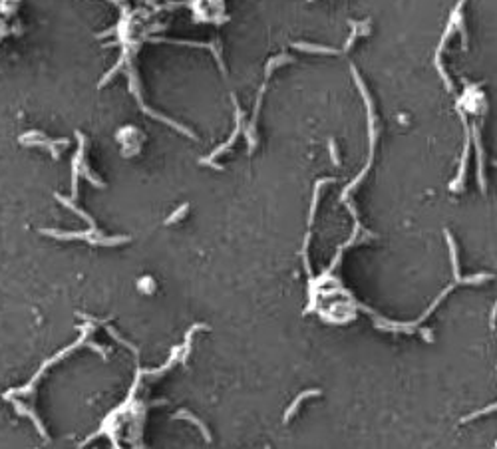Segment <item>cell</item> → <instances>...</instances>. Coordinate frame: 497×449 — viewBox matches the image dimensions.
Wrapping results in <instances>:
<instances>
[{
	"mask_svg": "<svg viewBox=\"0 0 497 449\" xmlns=\"http://www.w3.org/2000/svg\"><path fill=\"white\" fill-rule=\"evenodd\" d=\"M493 449H497V441H495V445H493Z\"/></svg>",
	"mask_w": 497,
	"mask_h": 449,
	"instance_id": "17",
	"label": "cell"
},
{
	"mask_svg": "<svg viewBox=\"0 0 497 449\" xmlns=\"http://www.w3.org/2000/svg\"><path fill=\"white\" fill-rule=\"evenodd\" d=\"M241 118H243V111H241V109L237 107V128L233 129L231 137H229V139H227V141H225L223 145H219V147H217V149H215V151H213V153H211L209 157L201 159V163H207V165H211V167H215V169H223L221 165H217V163H215V159H217V157H219V155H221L223 151H227V149L231 147L233 143H235V139L239 137V133H241Z\"/></svg>",
	"mask_w": 497,
	"mask_h": 449,
	"instance_id": "3",
	"label": "cell"
},
{
	"mask_svg": "<svg viewBox=\"0 0 497 449\" xmlns=\"http://www.w3.org/2000/svg\"><path fill=\"white\" fill-rule=\"evenodd\" d=\"M328 149H330V159H332V163L338 167L340 165V157H338V149H336V143H334V139H330L328 141Z\"/></svg>",
	"mask_w": 497,
	"mask_h": 449,
	"instance_id": "15",
	"label": "cell"
},
{
	"mask_svg": "<svg viewBox=\"0 0 497 449\" xmlns=\"http://www.w3.org/2000/svg\"><path fill=\"white\" fill-rule=\"evenodd\" d=\"M265 449H270V447H268V445H266V447H265Z\"/></svg>",
	"mask_w": 497,
	"mask_h": 449,
	"instance_id": "19",
	"label": "cell"
},
{
	"mask_svg": "<svg viewBox=\"0 0 497 449\" xmlns=\"http://www.w3.org/2000/svg\"><path fill=\"white\" fill-rule=\"evenodd\" d=\"M471 139L475 143V149H477V183H479V189L481 193L487 191V183H485V165H483V147H481V137H479V128L477 124L471 129Z\"/></svg>",
	"mask_w": 497,
	"mask_h": 449,
	"instance_id": "4",
	"label": "cell"
},
{
	"mask_svg": "<svg viewBox=\"0 0 497 449\" xmlns=\"http://www.w3.org/2000/svg\"><path fill=\"white\" fill-rule=\"evenodd\" d=\"M495 322H497V302L493 304V308H491V314H489V326H491V330L495 328Z\"/></svg>",
	"mask_w": 497,
	"mask_h": 449,
	"instance_id": "16",
	"label": "cell"
},
{
	"mask_svg": "<svg viewBox=\"0 0 497 449\" xmlns=\"http://www.w3.org/2000/svg\"><path fill=\"white\" fill-rule=\"evenodd\" d=\"M334 179L332 177H326V179H320L316 185H314V193H312V203H310V213H308V227H312L314 223V215H316V207H318V193L322 189V185L326 183H332Z\"/></svg>",
	"mask_w": 497,
	"mask_h": 449,
	"instance_id": "7",
	"label": "cell"
},
{
	"mask_svg": "<svg viewBox=\"0 0 497 449\" xmlns=\"http://www.w3.org/2000/svg\"><path fill=\"white\" fill-rule=\"evenodd\" d=\"M491 412H497V404H491V406H487V408H483V410H477V412H471L469 416L462 417L460 423H467V421H471V419H475V417L487 416V414H491Z\"/></svg>",
	"mask_w": 497,
	"mask_h": 449,
	"instance_id": "10",
	"label": "cell"
},
{
	"mask_svg": "<svg viewBox=\"0 0 497 449\" xmlns=\"http://www.w3.org/2000/svg\"><path fill=\"white\" fill-rule=\"evenodd\" d=\"M293 48L302 50V52H312V54H332L336 56L338 50L336 48H328V46H316V44H308V42H293Z\"/></svg>",
	"mask_w": 497,
	"mask_h": 449,
	"instance_id": "6",
	"label": "cell"
},
{
	"mask_svg": "<svg viewBox=\"0 0 497 449\" xmlns=\"http://www.w3.org/2000/svg\"><path fill=\"white\" fill-rule=\"evenodd\" d=\"M289 62H293V58H291V56H287V54L274 56V58H272V60H268V64H266L265 76L268 78V76L272 74V70H274V68H279V66H283V64H289Z\"/></svg>",
	"mask_w": 497,
	"mask_h": 449,
	"instance_id": "9",
	"label": "cell"
},
{
	"mask_svg": "<svg viewBox=\"0 0 497 449\" xmlns=\"http://www.w3.org/2000/svg\"><path fill=\"white\" fill-rule=\"evenodd\" d=\"M175 417H185L187 421H193V423L197 425L199 429H201V433H203V437H205L207 441H211V433H209V429H207V427H205V423H203L201 419H197V417L193 416V414H189L187 410H181V412H177V414H175Z\"/></svg>",
	"mask_w": 497,
	"mask_h": 449,
	"instance_id": "8",
	"label": "cell"
},
{
	"mask_svg": "<svg viewBox=\"0 0 497 449\" xmlns=\"http://www.w3.org/2000/svg\"><path fill=\"white\" fill-rule=\"evenodd\" d=\"M314 396H320V389H306V391H302V394H298L297 398H295V402L291 404V408L285 412V423H289L291 421V417L297 414V410L300 408V404L304 402V400H308V398H314Z\"/></svg>",
	"mask_w": 497,
	"mask_h": 449,
	"instance_id": "5",
	"label": "cell"
},
{
	"mask_svg": "<svg viewBox=\"0 0 497 449\" xmlns=\"http://www.w3.org/2000/svg\"><path fill=\"white\" fill-rule=\"evenodd\" d=\"M189 211V203H183L177 211H173L169 217L165 219V224H173V223H177V221H181V217H185V213Z\"/></svg>",
	"mask_w": 497,
	"mask_h": 449,
	"instance_id": "12",
	"label": "cell"
},
{
	"mask_svg": "<svg viewBox=\"0 0 497 449\" xmlns=\"http://www.w3.org/2000/svg\"><path fill=\"white\" fill-rule=\"evenodd\" d=\"M493 165H497V161H493Z\"/></svg>",
	"mask_w": 497,
	"mask_h": 449,
	"instance_id": "18",
	"label": "cell"
},
{
	"mask_svg": "<svg viewBox=\"0 0 497 449\" xmlns=\"http://www.w3.org/2000/svg\"><path fill=\"white\" fill-rule=\"evenodd\" d=\"M137 287H139V290H143L145 294H151V292L155 290V283H153L151 276H143V278H139Z\"/></svg>",
	"mask_w": 497,
	"mask_h": 449,
	"instance_id": "13",
	"label": "cell"
},
{
	"mask_svg": "<svg viewBox=\"0 0 497 449\" xmlns=\"http://www.w3.org/2000/svg\"><path fill=\"white\" fill-rule=\"evenodd\" d=\"M18 141H20L22 145H32V147H42V149H46L54 159H58L60 153H62V149H66L68 145H70L68 139H50V137H46V133H42V131H26V133H22V135L18 137Z\"/></svg>",
	"mask_w": 497,
	"mask_h": 449,
	"instance_id": "1",
	"label": "cell"
},
{
	"mask_svg": "<svg viewBox=\"0 0 497 449\" xmlns=\"http://www.w3.org/2000/svg\"><path fill=\"white\" fill-rule=\"evenodd\" d=\"M105 332H107V334H109L112 338H116V340H118V342H120L122 346H126V348H130L132 352L137 354V348H135V346H132V344H130V342H128V340H126V338H124V336H122V334H120V332H118L116 328H112V326H105Z\"/></svg>",
	"mask_w": 497,
	"mask_h": 449,
	"instance_id": "11",
	"label": "cell"
},
{
	"mask_svg": "<svg viewBox=\"0 0 497 449\" xmlns=\"http://www.w3.org/2000/svg\"><path fill=\"white\" fill-rule=\"evenodd\" d=\"M14 30H12V26L6 22V18L4 16H0V42L4 40V36H8V34H12Z\"/></svg>",
	"mask_w": 497,
	"mask_h": 449,
	"instance_id": "14",
	"label": "cell"
},
{
	"mask_svg": "<svg viewBox=\"0 0 497 449\" xmlns=\"http://www.w3.org/2000/svg\"><path fill=\"white\" fill-rule=\"evenodd\" d=\"M446 235V241H448V247H450V258H452V270H454V278L456 283H464V285H481L485 280L491 278V274L483 272V274H473V276H467V278H462L460 276V262H458V247H456V241L452 237L450 231H444Z\"/></svg>",
	"mask_w": 497,
	"mask_h": 449,
	"instance_id": "2",
	"label": "cell"
}]
</instances>
